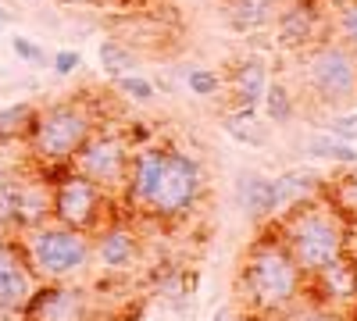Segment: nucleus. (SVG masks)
Masks as SVG:
<instances>
[{"mask_svg":"<svg viewBox=\"0 0 357 321\" xmlns=\"http://www.w3.org/2000/svg\"><path fill=\"white\" fill-rule=\"evenodd\" d=\"M236 285H240V300L247 311H254L261 318H279L301 304L304 272L296 268L293 253L286 250L279 232L272 228V232H261L247 246Z\"/></svg>","mask_w":357,"mask_h":321,"instance_id":"obj_1","label":"nucleus"},{"mask_svg":"<svg viewBox=\"0 0 357 321\" xmlns=\"http://www.w3.org/2000/svg\"><path fill=\"white\" fill-rule=\"evenodd\" d=\"M275 232L293 253L296 268L304 272V279L321 275L325 268H333L343 260L347 250V218L336 203L325 200H307L296 208L282 211L275 218Z\"/></svg>","mask_w":357,"mask_h":321,"instance_id":"obj_2","label":"nucleus"},{"mask_svg":"<svg viewBox=\"0 0 357 321\" xmlns=\"http://www.w3.org/2000/svg\"><path fill=\"white\" fill-rule=\"evenodd\" d=\"M97 129V111L79 97L36 104L33 125L25 132V150L36 168H65Z\"/></svg>","mask_w":357,"mask_h":321,"instance_id":"obj_3","label":"nucleus"},{"mask_svg":"<svg viewBox=\"0 0 357 321\" xmlns=\"http://www.w3.org/2000/svg\"><path fill=\"white\" fill-rule=\"evenodd\" d=\"M18 243L40 282H75L93 268V236L54 218L18 232Z\"/></svg>","mask_w":357,"mask_h":321,"instance_id":"obj_4","label":"nucleus"},{"mask_svg":"<svg viewBox=\"0 0 357 321\" xmlns=\"http://www.w3.org/2000/svg\"><path fill=\"white\" fill-rule=\"evenodd\" d=\"M40 171L50 179V218L54 221L93 236V232L111 218L114 196L104 186H97L93 179L79 175L72 164H65V168H40Z\"/></svg>","mask_w":357,"mask_h":321,"instance_id":"obj_5","label":"nucleus"},{"mask_svg":"<svg viewBox=\"0 0 357 321\" xmlns=\"http://www.w3.org/2000/svg\"><path fill=\"white\" fill-rule=\"evenodd\" d=\"M301 79L318 104L347 107L350 100H357V54L350 47H343L340 40L314 43L304 54Z\"/></svg>","mask_w":357,"mask_h":321,"instance_id":"obj_6","label":"nucleus"},{"mask_svg":"<svg viewBox=\"0 0 357 321\" xmlns=\"http://www.w3.org/2000/svg\"><path fill=\"white\" fill-rule=\"evenodd\" d=\"M204 200V168L193 154L168 147L165 171H161V186L151 203V218L158 221H183L197 211V203Z\"/></svg>","mask_w":357,"mask_h":321,"instance_id":"obj_7","label":"nucleus"},{"mask_svg":"<svg viewBox=\"0 0 357 321\" xmlns=\"http://www.w3.org/2000/svg\"><path fill=\"white\" fill-rule=\"evenodd\" d=\"M129 157H132V143L126 132L118 129H97L82 143V150L72 157V168L86 179H93L97 186H104L111 196H118L126 182V168H129Z\"/></svg>","mask_w":357,"mask_h":321,"instance_id":"obj_8","label":"nucleus"},{"mask_svg":"<svg viewBox=\"0 0 357 321\" xmlns=\"http://www.w3.org/2000/svg\"><path fill=\"white\" fill-rule=\"evenodd\" d=\"M100 304L75 282H36L22 318L25 321H97Z\"/></svg>","mask_w":357,"mask_h":321,"instance_id":"obj_9","label":"nucleus"},{"mask_svg":"<svg viewBox=\"0 0 357 321\" xmlns=\"http://www.w3.org/2000/svg\"><path fill=\"white\" fill-rule=\"evenodd\" d=\"M139 260H143V240L129 221L107 218L93 232V265L107 279H126Z\"/></svg>","mask_w":357,"mask_h":321,"instance_id":"obj_10","label":"nucleus"},{"mask_svg":"<svg viewBox=\"0 0 357 321\" xmlns=\"http://www.w3.org/2000/svg\"><path fill=\"white\" fill-rule=\"evenodd\" d=\"M165 157H168L165 143H146V147L132 150L129 168H126V182H122V189H118V203H122V208H129L136 214L151 211V203L158 196V186H161Z\"/></svg>","mask_w":357,"mask_h":321,"instance_id":"obj_11","label":"nucleus"},{"mask_svg":"<svg viewBox=\"0 0 357 321\" xmlns=\"http://www.w3.org/2000/svg\"><path fill=\"white\" fill-rule=\"evenodd\" d=\"M36 282L18 236H0V318H22Z\"/></svg>","mask_w":357,"mask_h":321,"instance_id":"obj_12","label":"nucleus"},{"mask_svg":"<svg viewBox=\"0 0 357 321\" xmlns=\"http://www.w3.org/2000/svg\"><path fill=\"white\" fill-rule=\"evenodd\" d=\"M236 203H240V211L250 218V221H275L279 218V203H275V179H268L264 171L257 168H243L236 175Z\"/></svg>","mask_w":357,"mask_h":321,"instance_id":"obj_13","label":"nucleus"},{"mask_svg":"<svg viewBox=\"0 0 357 321\" xmlns=\"http://www.w3.org/2000/svg\"><path fill=\"white\" fill-rule=\"evenodd\" d=\"M318 36V11L311 0H293L275 15V43L286 50H307Z\"/></svg>","mask_w":357,"mask_h":321,"instance_id":"obj_14","label":"nucleus"},{"mask_svg":"<svg viewBox=\"0 0 357 321\" xmlns=\"http://www.w3.org/2000/svg\"><path fill=\"white\" fill-rule=\"evenodd\" d=\"M50 221V179L36 171H22V186H18V221H15V236L25 228H36Z\"/></svg>","mask_w":357,"mask_h":321,"instance_id":"obj_15","label":"nucleus"},{"mask_svg":"<svg viewBox=\"0 0 357 321\" xmlns=\"http://www.w3.org/2000/svg\"><path fill=\"white\" fill-rule=\"evenodd\" d=\"M229 97L232 107H254L261 111V97L268 90V65L264 57H240L232 68H229Z\"/></svg>","mask_w":357,"mask_h":321,"instance_id":"obj_16","label":"nucleus"},{"mask_svg":"<svg viewBox=\"0 0 357 321\" xmlns=\"http://www.w3.org/2000/svg\"><path fill=\"white\" fill-rule=\"evenodd\" d=\"M282 0H218V15L232 33H261L272 25Z\"/></svg>","mask_w":357,"mask_h":321,"instance_id":"obj_17","label":"nucleus"},{"mask_svg":"<svg viewBox=\"0 0 357 321\" xmlns=\"http://www.w3.org/2000/svg\"><path fill=\"white\" fill-rule=\"evenodd\" d=\"M321 193V175L307 171V168H289L275 179V203H279V214L296 208V203H307Z\"/></svg>","mask_w":357,"mask_h":321,"instance_id":"obj_18","label":"nucleus"},{"mask_svg":"<svg viewBox=\"0 0 357 321\" xmlns=\"http://www.w3.org/2000/svg\"><path fill=\"white\" fill-rule=\"evenodd\" d=\"M222 129H225L236 143H243V147H264L268 136H272L268 122H261V114H257L254 107H232L225 118H222Z\"/></svg>","mask_w":357,"mask_h":321,"instance_id":"obj_19","label":"nucleus"},{"mask_svg":"<svg viewBox=\"0 0 357 321\" xmlns=\"http://www.w3.org/2000/svg\"><path fill=\"white\" fill-rule=\"evenodd\" d=\"M307 157H318V161H336V164H357V147L354 143H343L329 132H311L307 143H304Z\"/></svg>","mask_w":357,"mask_h":321,"instance_id":"obj_20","label":"nucleus"},{"mask_svg":"<svg viewBox=\"0 0 357 321\" xmlns=\"http://www.w3.org/2000/svg\"><path fill=\"white\" fill-rule=\"evenodd\" d=\"M261 111L268 125H289L296 114V97L289 93L286 82H268V90L261 97Z\"/></svg>","mask_w":357,"mask_h":321,"instance_id":"obj_21","label":"nucleus"},{"mask_svg":"<svg viewBox=\"0 0 357 321\" xmlns=\"http://www.w3.org/2000/svg\"><path fill=\"white\" fill-rule=\"evenodd\" d=\"M97 61H100V68H104L107 79H118V75L136 72L139 57H136V50L126 47L122 40H100V47H97Z\"/></svg>","mask_w":357,"mask_h":321,"instance_id":"obj_22","label":"nucleus"},{"mask_svg":"<svg viewBox=\"0 0 357 321\" xmlns=\"http://www.w3.org/2000/svg\"><path fill=\"white\" fill-rule=\"evenodd\" d=\"M36 104L33 100H18L11 107H0V143H25V132L33 125Z\"/></svg>","mask_w":357,"mask_h":321,"instance_id":"obj_23","label":"nucleus"},{"mask_svg":"<svg viewBox=\"0 0 357 321\" xmlns=\"http://www.w3.org/2000/svg\"><path fill=\"white\" fill-rule=\"evenodd\" d=\"M178 75L186 79V90L200 100H211L222 93V75L215 68H204V65H186V72L178 68Z\"/></svg>","mask_w":357,"mask_h":321,"instance_id":"obj_24","label":"nucleus"},{"mask_svg":"<svg viewBox=\"0 0 357 321\" xmlns=\"http://www.w3.org/2000/svg\"><path fill=\"white\" fill-rule=\"evenodd\" d=\"M114 86H118V93H122L126 100H132V104H151V100L158 97V86H154L151 79L136 75V72L118 75V79H114Z\"/></svg>","mask_w":357,"mask_h":321,"instance_id":"obj_25","label":"nucleus"},{"mask_svg":"<svg viewBox=\"0 0 357 321\" xmlns=\"http://www.w3.org/2000/svg\"><path fill=\"white\" fill-rule=\"evenodd\" d=\"M11 50H15V57H22L25 65H33V68H50V57H47V50H43L36 40H29V36H11Z\"/></svg>","mask_w":357,"mask_h":321,"instance_id":"obj_26","label":"nucleus"},{"mask_svg":"<svg viewBox=\"0 0 357 321\" xmlns=\"http://www.w3.org/2000/svg\"><path fill=\"white\" fill-rule=\"evenodd\" d=\"M336 33H340V43L357 54V0H350V4L340 8V15H336Z\"/></svg>","mask_w":357,"mask_h":321,"instance_id":"obj_27","label":"nucleus"},{"mask_svg":"<svg viewBox=\"0 0 357 321\" xmlns=\"http://www.w3.org/2000/svg\"><path fill=\"white\" fill-rule=\"evenodd\" d=\"M325 132L343 139V143H357V111H340L325 122Z\"/></svg>","mask_w":357,"mask_h":321,"instance_id":"obj_28","label":"nucleus"},{"mask_svg":"<svg viewBox=\"0 0 357 321\" xmlns=\"http://www.w3.org/2000/svg\"><path fill=\"white\" fill-rule=\"evenodd\" d=\"M336 208L357 218V164H350V175L336 186Z\"/></svg>","mask_w":357,"mask_h":321,"instance_id":"obj_29","label":"nucleus"},{"mask_svg":"<svg viewBox=\"0 0 357 321\" xmlns=\"http://www.w3.org/2000/svg\"><path fill=\"white\" fill-rule=\"evenodd\" d=\"M79 68H82V54H79V50H57V54L50 57V72L61 75V79L75 75Z\"/></svg>","mask_w":357,"mask_h":321,"instance_id":"obj_30","label":"nucleus"},{"mask_svg":"<svg viewBox=\"0 0 357 321\" xmlns=\"http://www.w3.org/2000/svg\"><path fill=\"white\" fill-rule=\"evenodd\" d=\"M286 318L289 321H336L329 311H321V307H304V311L293 307V311H286Z\"/></svg>","mask_w":357,"mask_h":321,"instance_id":"obj_31","label":"nucleus"},{"mask_svg":"<svg viewBox=\"0 0 357 321\" xmlns=\"http://www.w3.org/2000/svg\"><path fill=\"white\" fill-rule=\"evenodd\" d=\"M343 257H347V265L357 272V218L347 221V250H343Z\"/></svg>","mask_w":357,"mask_h":321,"instance_id":"obj_32","label":"nucleus"},{"mask_svg":"<svg viewBox=\"0 0 357 321\" xmlns=\"http://www.w3.org/2000/svg\"><path fill=\"white\" fill-rule=\"evenodd\" d=\"M211 321H240V318H236V314H232V307H218Z\"/></svg>","mask_w":357,"mask_h":321,"instance_id":"obj_33","label":"nucleus"},{"mask_svg":"<svg viewBox=\"0 0 357 321\" xmlns=\"http://www.w3.org/2000/svg\"><path fill=\"white\" fill-rule=\"evenodd\" d=\"M43 4H72V0H43Z\"/></svg>","mask_w":357,"mask_h":321,"instance_id":"obj_34","label":"nucleus"},{"mask_svg":"<svg viewBox=\"0 0 357 321\" xmlns=\"http://www.w3.org/2000/svg\"><path fill=\"white\" fill-rule=\"evenodd\" d=\"M0 18H4V22H8V11H4V8H0Z\"/></svg>","mask_w":357,"mask_h":321,"instance_id":"obj_35","label":"nucleus"},{"mask_svg":"<svg viewBox=\"0 0 357 321\" xmlns=\"http://www.w3.org/2000/svg\"><path fill=\"white\" fill-rule=\"evenodd\" d=\"M0 33H4V18H0Z\"/></svg>","mask_w":357,"mask_h":321,"instance_id":"obj_36","label":"nucleus"},{"mask_svg":"<svg viewBox=\"0 0 357 321\" xmlns=\"http://www.w3.org/2000/svg\"><path fill=\"white\" fill-rule=\"evenodd\" d=\"M72 4H82V0H72Z\"/></svg>","mask_w":357,"mask_h":321,"instance_id":"obj_37","label":"nucleus"}]
</instances>
